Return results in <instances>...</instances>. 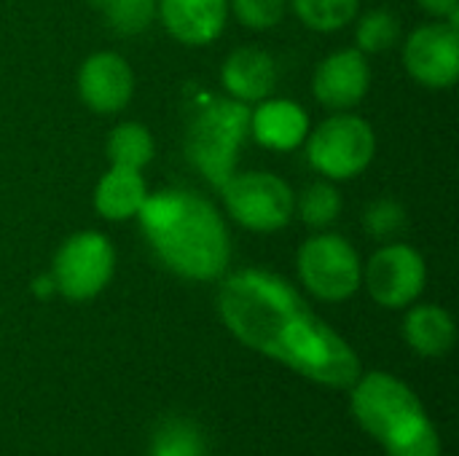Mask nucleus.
I'll return each instance as SVG.
<instances>
[{"label": "nucleus", "instance_id": "obj_3", "mask_svg": "<svg viewBox=\"0 0 459 456\" xmlns=\"http://www.w3.org/2000/svg\"><path fill=\"white\" fill-rule=\"evenodd\" d=\"M350 411L387 456H441V435L417 392L387 371L360 374Z\"/></svg>", "mask_w": 459, "mask_h": 456}, {"label": "nucleus", "instance_id": "obj_21", "mask_svg": "<svg viewBox=\"0 0 459 456\" xmlns=\"http://www.w3.org/2000/svg\"><path fill=\"white\" fill-rule=\"evenodd\" d=\"M398 35H401L398 16L385 8H377L358 22L355 43L363 54H385L398 43Z\"/></svg>", "mask_w": 459, "mask_h": 456}, {"label": "nucleus", "instance_id": "obj_6", "mask_svg": "<svg viewBox=\"0 0 459 456\" xmlns=\"http://www.w3.org/2000/svg\"><path fill=\"white\" fill-rule=\"evenodd\" d=\"M296 271L304 288L328 304L352 298L363 285V263L358 250L339 234L309 237L296 255Z\"/></svg>", "mask_w": 459, "mask_h": 456}, {"label": "nucleus", "instance_id": "obj_20", "mask_svg": "<svg viewBox=\"0 0 459 456\" xmlns=\"http://www.w3.org/2000/svg\"><path fill=\"white\" fill-rule=\"evenodd\" d=\"M296 210L309 228H328L342 212V194L331 180H317L296 196Z\"/></svg>", "mask_w": 459, "mask_h": 456}, {"label": "nucleus", "instance_id": "obj_13", "mask_svg": "<svg viewBox=\"0 0 459 456\" xmlns=\"http://www.w3.org/2000/svg\"><path fill=\"white\" fill-rule=\"evenodd\" d=\"M164 30L183 46H207L221 38L229 0H156Z\"/></svg>", "mask_w": 459, "mask_h": 456}, {"label": "nucleus", "instance_id": "obj_11", "mask_svg": "<svg viewBox=\"0 0 459 456\" xmlns=\"http://www.w3.org/2000/svg\"><path fill=\"white\" fill-rule=\"evenodd\" d=\"M78 94L83 105L100 116L118 113L134 94V73L116 51H97L78 70Z\"/></svg>", "mask_w": 459, "mask_h": 456}, {"label": "nucleus", "instance_id": "obj_10", "mask_svg": "<svg viewBox=\"0 0 459 456\" xmlns=\"http://www.w3.org/2000/svg\"><path fill=\"white\" fill-rule=\"evenodd\" d=\"M403 67L428 89H452L459 78V27L444 19L417 27L403 46Z\"/></svg>", "mask_w": 459, "mask_h": 456}, {"label": "nucleus", "instance_id": "obj_18", "mask_svg": "<svg viewBox=\"0 0 459 456\" xmlns=\"http://www.w3.org/2000/svg\"><path fill=\"white\" fill-rule=\"evenodd\" d=\"M153 153H156L153 134L148 132V126L137 121L118 124L108 137V159L113 167L143 169L145 164H151Z\"/></svg>", "mask_w": 459, "mask_h": 456}, {"label": "nucleus", "instance_id": "obj_2", "mask_svg": "<svg viewBox=\"0 0 459 456\" xmlns=\"http://www.w3.org/2000/svg\"><path fill=\"white\" fill-rule=\"evenodd\" d=\"M137 218L151 250L172 274L191 282H215L226 274L231 237L204 196L186 188L148 194Z\"/></svg>", "mask_w": 459, "mask_h": 456}, {"label": "nucleus", "instance_id": "obj_17", "mask_svg": "<svg viewBox=\"0 0 459 456\" xmlns=\"http://www.w3.org/2000/svg\"><path fill=\"white\" fill-rule=\"evenodd\" d=\"M403 339L422 357H444L457 341V325L438 304H411L403 320Z\"/></svg>", "mask_w": 459, "mask_h": 456}, {"label": "nucleus", "instance_id": "obj_8", "mask_svg": "<svg viewBox=\"0 0 459 456\" xmlns=\"http://www.w3.org/2000/svg\"><path fill=\"white\" fill-rule=\"evenodd\" d=\"M221 194L229 215L258 234L285 228L296 212L293 188L274 172H234L221 185Z\"/></svg>", "mask_w": 459, "mask_h": 456}, {"label": "nucleus", "instance_id": "obj_16", "mask_svg": "<svg viewBox=\"0 0 459 456\" xmlns=\"http://www.w3.org/2000/svg\"><path fill=\"white\" fill-rule=\"evenodd\" d=\"M148 199V185L140 175V169L129 167H113L100 177L94 188V210L100 218L110 223H126L140 215L143 204Z\"/></svg>", "mask_w": 459, "mask_h": 456}, {"label": "nucleus", "instance_id": "obj_28", "mask_svg": "<svg viewBox=\"0 0 459 456\" xmlns=\"http://www.w3.org/2000/svg\"><path fill=\"white\" fill-rule=\"evenodd\" d=\"M89 3H91V5H100V3H102V0H89Z\"/></svg>", "mask_w": 459, "mask_h": 456}, {"label": "nucleus", "instance_id": "obj_23", "mask_svg": "<svg viewBox=\"0 0 459 456\" xmlns=\"http://www.w3.org/2000/svg\"><path fill=\"white\" fill-rule=\"evenodd\" d=\"M97 8L121 35L145 32L156 19V0H102Z\"/></svg>", "mask_w": 459, "mask_h": 456}, {"label": "nucleus", "instance_id": "obj_9", "mask_svg": "<svg viewBox=\"0 0 459 456\" xmlns=\"http://www.w3.org/2000/svg\"><path fill=\"white\" fill-rule=\"evenodd\" d=\"M363 285L382 309H409L425 293L428 263L417 247L387 242L363 266Z\"/></svg>", "mask_w": 459, "mask_h": 456}, {"label": "nucleus", "instance_id": "obj_19", "mask_svg": "<svg viewBox=\"0 0 459 456\" xmlns=\"http://www.w3.org/2000/svg\"><path fill=\"white\" fill-rule=\"evenodd\" d=\"M293 13L315 32H339L358 16L360 0H290Z\"/></svg>", "mask_w": 459, "mask_h": 456}, {"label": "nucleus", "instance_id": "obj_1", "mask_svg": "<svg viewBox=\"0 0 459 456\" xmlns=\"http://www.w3.org/2000/svg\"><path fill=\"white\" fill-rule=\"evenodd\" d=\"M215 304L239 344L320 387L350 390L363 374L358 352L274 271L242 269L229 274Z\"/></svg>", "mask_w": 459, "mask_h": 456}, {"label": "nucleus", "instance_id": "obj_14", "mask_svg": "<svg viewBox=\"0 0 459 456\" xmlns=\"http://www.w3.org/2000/svg\"><path fill=\"white\" fill-rule=\"evenodd\" d=\"M221 83L231 99L239 102H261L272 97L277 86V65L269 51L255 46L234 48L221 65Z\"/></svg>", "mask_w": 459, "mask_h": 456}, {"label": "nucleus", "instance_id": "obj_5", "mask_svg": "<svg viewBox=\"0 0 459 456\" xmlns=\"http://www.w3.org/2000/svg\"><path fill=\"white\" fill-rule=\"evenodd\" d=\"M307 159L328 180L363 175L377 156L374 126L355 113H333L307 134Z\"/></svg>", "mask_w": 459, "mask_h": 456}, {"label": "nucleus", "instance_id": "obj_12", "mask_svg": "<svg viewBox=\"0 0 459 456\" xmlns=\"http://www.w3.org/2000/svg\"><path fill=\"white\" fill-rule=\"evenodd\" d=\"M371 86V67L360 48H342L328 54L315 75L312 91L328 110H350L363 102Z\"/></svg>", "mask_w": 459, "mask_h": 456}, {"label": "nucleus", "instance_id": "obj_27", "mask_svg": "<svg viewBox=\"0 0 459 456\" xmlns=\"http://www.w3.org/2000/svg\"><path fill=\"white\" fill-rule=\"evenodd\" d=\"M56 288H54V280H51V274H43V277H38L35 282H32V293L35 296H40V298H46V296H51Z\"/></svg>", "mask_w": 459, "mask_h": 456}, {"label": "nucleus", "instance_id": "obj_7", "mask_svg": "<svg viewBox=\"0 0 459 456\" xmlns=\"http://www.w3.org/2000/svg\"><path fill=\"white\" fill-rule=\"evenodd\" d=\"M116 250L100 231H78L67 237L51 263V280L62 298L81 304L97 298L113 280Z\"/></svg>", "mask_w": 459, "mask_h": 456}, {"label": "nucleus", "instance_id": "obj_15", "mask_svg": "<svg viewBox=\"0 0 459 456\" xmlns=\"http://www.w3.org/2000/svg\"><path fill=\"white\" fill-rule=\"evenodd\" d=\"M250 134L272 151H293L309 134V116L293 99L266 97L250 110Z\"/></svg>", "mask_w": 459, "mask_h": 456}, {"label": "nucleus", "instance_id": "obj_26", "mask_svg": "<svg viewBox=\"0 0 459 456\" xmlns=\"http://www.w3.org/2000/svg\"><path fill=\"white\" fill-rule=\"evenodd\" d=\"M417 3L425 13L459 27V0H417Z\"/></svg>", "mask_w": 459, "mask_h": 456}, {"label": "nucleus", "instance_id": "obj_4", "mask_svg": "<svg viewBox=\"0 0 459 456\" xmlns=\"http://www.w3.org/2000/svg\"><path fill=\"white\" fill-rule=\"evenodd\" d=\"M250 132V108L231 97H207L196 105L186 126V156L204 175V180L221 188L234 172L239 148Z\"/></svg>", "mask_w": 459, "mask_h": 456}, {"label": "nucleus", "instance_id": "obj_25", "mask_svg": "<svg viewBox=\"0 0 459 456\" xmlns=\"http://www.w3.org/2000/svg\"><path fill=\"white\" fill-rule=\"evenodd\" d=\"M229 8L247 30L264 32L282 22L288 0H229Z\"/></svg>", "mask_w": 459, "mask_h": 456}, {"label": "nucleus", "instance_id": "obj_24", "mask_svg": "<svg viewBox=\"0 0 459 456\" xmlns=\"http://www.w3.org/2000/svg\"><path fill=\"white\" fill-rule=\"evenodd\" d=\"M409 226V215L403 210V204H398L395 199H377L366 207L363 212V228L368 237L390 242L395 237H401Z\"/></svg>", "mask_w": 459, "mask_h": 456}, {"label": "nucleus", "instance_id": "obj_22", "mask_svg": "<svg viewBox=\"0 0 459 456\" xmlns=\"http://www.w3.org/2000/svg\"><path fill=\"white\" fill-rule=\"evenodd\" d=\"M151 456H204L202 433L191 422L169 419L156 430Z\"/></svg>", "mask_w": 459, "mask_h": 456}]
</instances>
